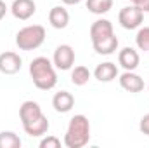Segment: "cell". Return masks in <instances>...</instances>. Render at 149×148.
<instances>
[{
    "label": "cell",
    "mask_w": 149,
    "mask_h": 148,
    "mask_svg": "<svg viewBox=\"0 0 149 148\" xmlns=\"http://www.w3.org/2000/svg\"><path fill=\"white\" fill-rule=\"evenodd\" d=\"M30 75H31V80H33L35 87L42 89V91H50L57 84V75H56L54 63L49 58H43V56H38L30 63Z\"/></svg>",
    "instance_id": "1"
},
{
    "label": "cell",
    "mask_w": 149,
    "mask_h": 148,
    "mask_svg": "<svg viewBox=\"0 0 149 148\" xmlns=\"http://www.w3.org/2000/svg\"><path fill=\"white\" fill-rule=\"evenodd\" d=\"M90 141V122L85 115H74L64 134V145L68 148H83Z\"/></svg>",
    "instance_id": "2"
},
{
    "label": "cell",
    "mask_w": 149,
    "mask_h": 148,
    "mask_svg": "<svg viewBox=\"0 0 149 148\" xmlns=\"http://www.w3.org/2000/svg\"><path fill=\"white\" fill-rule=\"evenodd\" d=\"M45 40V28L42 25H31L24 26L16 35V45L21 51H33L38 49Z\"/></svg>",
    "instance_id": "3"
},
{
    "label": "cell",
    "mask_w": 149,
    "mask_h": 148,
    "mask_svg": "<svg viewBox=\"0 0 149 148\" xmlns=\"http://www.w3.org/2000/svg\"><path fill=\"white\" fill-rule=\"evenodd\" d=\"M144 21V12L137 7V5H128L123 7L118 14V23L125 28V30H135L142 25Z\"/></svg>",
    "instance_id": "4"
},
{
    "label": "cell",
    "mask_w": 149,
    "mask_h": 148,
    "mask_svg": "<svg viewBox=\"0 0 149 148\" xmlns=\"http://www.w3.org/2000/svg\"><path fill=\"white\" fill-rule=\"evenodd\" d=\"M52 63H54V66H56L57 70H63V72L70 70L74 63V49L71 45H68V44L59 45V47L54 51Z\"/></svg>",
    "instance_id": "5"
},
{
    "label": "cell",
    "mask_w": 149,
    "mask_h": 148,
    "mask_svg": "<svg viewBox=\"0 0 149 148\" xmlns=\"http://www.w3.org/2000/svg\"><path fill=\"white\" fill-rule=\"evenodd\" d=\"M23 66V59L19 54L7 51L0 54V72L3 75H16Z\"/></svg>",
    "instance_id": "6"
},
{
    "label": "cell",
    "mask_w": 149,
    "mask_h": 148,
    "mask_svg": "<svg viewBox=\"0 0 149 148\" xmlns=\"http://www.w3.org/2000/svg\"><path fill=\"white\" fill-rule=\"evenodd\" d=\"M10 12L16 19L26 21L37 12V5L33 0H14L10 5Z\"/></svg>",
    "instance_id": "7"
},
{
    "label": "cell",
    "mask_w": 149,
    "mask_h": 148,
    "mask_svg": "<svg viewBox=\"0 0 149 148\" xmlns=\"http://www.w3.org/2000/svg\"><path fill=\"white\" fill-rule=\"evenodd\" d=\"M139 52L134 47H123L118 54V63L125 68V72H134L139 66Z\"/></svg>",
    "instance_id": "8"
},
{
    "label": "cell",
    "mask_w": 149,
    "mask_h": 148,
    "mask_svg": "<svg viewBox=\"0 0 149 148\" xmlns=\"http://www.w3.org/2000/svg\"><path fill=\"white\" fill-rule=\"evenodd\" d=\"M120 85L127 92H141L144 89V80L134 72H125L120 75Z\"/></svg>",
    "instance_id": "9"
},
{
    "label": "cell",
    "mask_w": 149,
    "mask_h": 148,
    "mask_svg": "<svg viewBox=\"0 0 149 148\" xmlns=\"http://www.w3.org/2000/svg\"><path fill=\"white\" fill-rule=\"evenodd\" d=\"M43 113H42V108H40V105H38L37 101H24L23 105H21V108H19V118H21V124L24 125V124H30V122H33V120H37L38 117H42Z\"/></svg>",
    "instance_id": "10"
},
{
    "label": "cell",
    "mask_w": 149,
    "mask_h": 148,
    "mask_svg": "<svg viewBox=\"0 0 149 148\" xmlns=\"http://www.w3.org/2000/svg\"><path fill=\"white\" fill-rule=\"evenodd\" d=\"M52 106H54V110L59 111V113H68V111H71V108L74 106L73 94L68 92V91H59V92H56L54 98H52Z\"/></svg>",
    "instance_id": "11"
},
{
    "label": "cell",
    "mask_w": 149,
    "mask_h": 148,
    "mask_svg": "<svg viewBox=\"0 0 149 148\" xmlns=\"http://www.w3.org/2000/svg\"><path fill=\"white\" fill-rule=\"evenodd\" d=\"M49 23L56 30H64L68 26V23H70V12L61 5H56L49 12Z\"/></svg>",
    "instance_id": "12"
},
{
    "label": "cell",
    "mask_w": 149,
    "mask_h": 148,
    "mask_svg": "<svg viewBox=\"0 0 149 148\" xmlns=\"http://www.w3.org/2000/svg\"><path fill=\"white\" fill-rule=\"evenodd\" d=\"M113 33H114L113 32V25H111V21H108V19H97L90 26V40L92 42L106 38L109 35H113Z\"/></svg>",
    "instance_id": "13"
},
{
    "label": "cell",
    "mask_w": 149,
    "mask_h": 148,
    "mask_svg": "<svg viewBox=\"0 0 149 148\" xmlns=\"http://www.w3.org/2000/svg\"><path fill=\"white\" fill-rule=\"evenodd\" d=\"M94 77L99 80V82H113L116 77H118V66L111 63V61H106V63H101L97 65V68L94 70Z\"/></svg>",
    "instance_id": "14"
},
{
    "label": "cell",
    "mask_w": 149,
    "mask_h": 148,
    "mask_svg": "<svg viewBox=\"0 0 149 148\" xmlns=\"http://www.w3.org/2000/svg\"><path fill=\"white\" fill-rule=\"evenodd\" d=\"M23 129H24V132H26L28 136H31V138L45 136V132L49 131V120H47L45 115H42V117H38L37 120H33V122H30V124H24Z\"/></svg>",
    "instance_id": "15"
},
{
    "label": "cell",
    "mask_w": 149,
    "mask_h": 148,
    "mask_svg": "<svg viewBox=\"0 0 149 148\" xmlns=\"http://www.w3.org/2000/svg\"><path fill=\"white\" fill-rule=\"evenodd\" d=\"M92 45H94V51L97 54L109 56V54H113L118 49V38L114 37V33H113V35H109V37H106V38H101V40L92 42Z\"/></svg>",
    "instance_id": "16"
},
{
    "label": "cell",
    "mask_w": 149,
    "mask_h": 148,
    "mask_svg": "<svg viewBox=\"0 0 149 148\" xmlns=\"http://www.w3.org/2000/svg\"><path fill=\"white\" fill-rule=\"evenodd\" d=\"M87 9L92 14H106L113 9V0H87Z\"/></svg>",
    "instance_id": "17"
},
{
    "label": "cell",
    "mask_w": 149,
    "mask_h": 148,
    "mask_svg": "<svg viewBox=\"0 0 149 148\" xmlns=\"http://www.w3.org/2000/svg\"><path fill=\"white\" fill-rule=\"evenodd\" d=\"M21 147V138L12 132V131H3L0 132V148H19Z\"/></svg>",
    "instance_id": "18"
},
{
    "label": "cell",
    "mask_w": 149,
    "mask_h": 148,
    "mask_svg": "<svg viewBox=\"0 0 149 148\" xmlns=\"http://www.w3.org/2000/svg\"><path fill=\"white\" fill-rule=\"evenodd\" d=\"M90 80V70L87 66H74V70L71 72V82L74 85L81 87Z\"/></svg>",
    "instance_id": "19"
},
{
    "label": "cell",
    "mask_w": 149,
    "mask_h": 148,
    "mask_svg": "<svg viewBox=\"0 0 149 148\" xmlns=\"http://www.w3.org/2000/svg\"><path fill=\"white\" fill-rule=\"evenodd\" d=\"M135 44L141 51H149V26H144L137 32L135 35Z\"/></svg>",
    "instance_id": "20"
},
{
    "label": "cell",
    "mask_w": 149,
    "mask_h": 148,
    "mask_svg": "<svg viewBox=\"0 0 149 148\" xmlns=\"http://www.w3.org/2000/svg\"><path fill=\"white\" fill-rule=\"evenodd\" d=\"M40 148H61V140L56 136H47L40 141Z\"/></svg>",
    "instance_id": "21"
},
{
    "label": "cell",
    "mask_w": 149,
    "mask_h": 148,
    "mask_svg": "<svg viewBox=\"0 0 149 148\" xmlns=\"http://www.w3.org/2000/svg\"><path fill=\"white\" fill-rule=\"evenodd\" d=\"M139 129H141V132H142V134H146V136H149V113H148V115H144V117L141 118Z\"/></svg>",
    "instance_id": "22"
},
{
    "label": "cell",
    "mask_w": 149,
    "mask_h": 148,
    "mask_svg": "<svg viewBox=\"0 0 149 148\" xmlns=\"http://www.w3.org/2000/svg\"><path fill=\"white\" fill-rule=\"evenodd\" d=\"M134 5H137L142 12H149V0H130Z\"/></svg>",
    "instance_id": "23"
},
{
    "label": "cell",
    "mask_w": 149,
    "mask_h": 148,
    "mask_svg": "<svg viewBox=\"0 0 149 148\" xmlns=\"http://www.w3.org/2000/svg\"><path fill=\"white\" fill-rule=\"evenodd\" d=\"M5 12H7V5H5V2H3V0H0V21L3 19Z\"/></svg>",
    "instance_id": "24"
},
{
    "label": "cell",
    "mask_w": 149,
    "mask_h": 148,
    "mask_svg": "<svg viewBox=\"0 0 149 148\" xmlns=\"http://www.w3.org/2000/svg\"><path fill=\"white\" fill-rule=\"evenodd\" d=\"M63 2H64L66 5H76V4H80L81 0H63Z\"/></svg>",
    "instance_id": "25"
},
{
    "label": "cell",
    "mask_w": 149,
    "mask_h": 148,
    "mask_svg": "<svg viewBox=\"0 0 149 148\" xmlns=\"http://www.w3.org/2000/svg\"><path fill=\"white\" fill-rule=\"evenodd\" d=\"M148 89H149V84H148Z\"/></svg>",
    "instance_id": "26"
}]
</instances>
